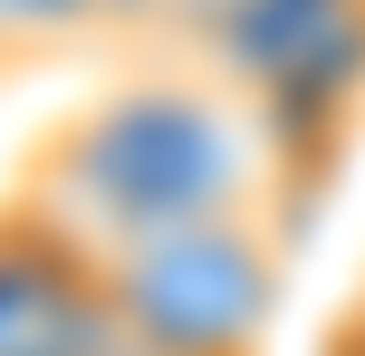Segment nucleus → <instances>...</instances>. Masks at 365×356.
<instances>
[{
    "mask_svg": "<svg viewBox=\"0 0 365 356\" xmlns=\"http://www.w3.org/2000/svg\"><path fill=\"white\" fill-rule=\"evenodd\" d=\"M145 10H154V0H145Z\"/></svg>",
    "mask_w": 365,
    "mask_h": 356,
    "instance_id": "20e7f679",
    "label": "nucleus"
},
{
    "mask_svg": "<svg viewBox=\"0 0 365 356\" xmlns=\"http://www.w3.org/2000/svg\"><path fill=\"white\" fill-rule=\"evenodd\" d=\"M106 299L135 356H269L279 299H289V250H279L269 212L182 222V231L106 250Z\"/></svg>",
    "mask_w": 365,
    "mask_h": 356,
    "instance_id": "f03ea898",
    "label": "nucleus"
},
{
    "mask_svg": "<svg viewBox=\"0 0 365 356\" xmlns=\"http://www.w3.org/2000/svg\"><path fill=\"white\" fill-rule=\"evenodd\" d=\"M0 356H135L106 299V260L0 193Z\"/></svg>",
    "mask_w": 365,
    "mask_h": 356,
    "instance_id": "7ed1b4c3",
    "label": "nucleus"
},
{
    "mask_svg": "<svg viewBox=\"0 0 365 356\" xmlns=\"http://www.w3.org/2000/svg\"><path fill=\"white\" fill-rule=\"evenodd\" d=\"M269 116L212 77H135L48 126L19 164V203L87 241L96 260L182 222H231L269 203Z\"/></svg>",
    "mask_w": 365,
    "mask_h": 356,
    "instance_id": "f257e3e1",
    "label": "nucleus"
}]
</instances>
